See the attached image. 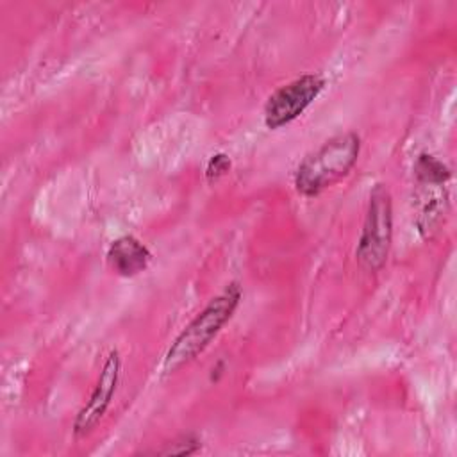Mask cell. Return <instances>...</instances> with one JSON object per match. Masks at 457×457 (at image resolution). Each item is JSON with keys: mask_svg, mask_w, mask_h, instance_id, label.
<instances>
[{"mask_svg": "<svg viewBox=\"0 0 457 457\" xmlns=\"http://www.w3.org/2000/svg\"><path fill=\"white\" fill-rule=\"evenodd\" d=\"M241 296L243 293L239 284L230 282L221 293L209 300V303L180 330V334L170 345L161 364L162 373H175L184 364L198 357L232 318Z\"/></svg>", "mask_w": 457, "mask_h": 457, "instance_id": "obj_1", "label": "cell"}, {"mask_svg": "<svg viewBox=\"0 0 457 457\" xmlns=\"http://www.w3.org/2000/svg\"><path fill=\"white\" fill-rule=\"evenodd\" d=\"M361 152V137L355 132H343L311 152L295 171V187L303 196H318L321 191L341 180L355 166Z\"/></svg>", "mask_w": 457, "mask_h": 457, "instance_id": "obj_2", "label": "cell"}, {"mask_svg": "<svg viewBox=\"0 0 457 457\" xmlns=\"http://www.w3.org/2000/svg\"><path fill=\"white\" fill-rule=\"evenodd\" d=\"M393 241V202L384 184H375L370 193L368 211L357 241L355 257L366 271H378L387 261Z\"/></svg>", "mask_w": 457, "mask_h": 457, "instance_id": "obj_3", "label": "cell"}, {"mask_svg": "<svg viewBox=\"0 0 457 457\" xmlns=\"http://www.w3.org/2000/svg\"><path fill=\"white\" fill-rule=\"evenodd\" d=\"M325 79L320 73L300 75L275 89L264 104V125L277 130L296 120L323 91Z\"/></svg>", "mask_w": 457, "mask_h": 457, "instance_id": "obj_4", "label": "cell"}, {"mask_svg": "<svg viewBox=\"0 0 457 457\" xmlns=\"http://www.w3.org/2000/svg\"><path fill=\"white\" fill-rule=\"evenodd\" d=\"M120 371H121V359H120V353L114 350L105 359L100 370L98 380L95 384V389L91 391L87 402L80 407V411L73 420V434L77 437L87 436L105 416L118 387Z\"/></svg>", "mask_w": 457, "mask_h": 457, "instance_id": "obj_5", "label": "cell"}, {"mask_svg": "<svg viewBox=\"0 0 457 457\" xmlns=\"http://www.w3.org/2000/svg\"><path fill=\"white\" fill-rule=\"evenodd\" d=\"M150 250L134 236L125 234L116 237L107 250L109 266L120 277H134L146 270L150 264Z\"/></svg>", "mask_w": 457, "mask_h": 457, "instance_id": "obj_6", "label": "cell"}, {"mask_svg": "<svg viewBox=\"0 0 457 457\" xmlns=\"http://www.w3.org/2000/svg\"><path fill=\"white\" fill-rule=\"evenodd\" d=\"M414 175L425 186H443L450 180L448 166L430 154H420L414 161Z\"/></svg>", "mask_w": 457, "mask_h": 457, "instance_id": "obj_7", "label": "cell"}, {"mask_svg": "<svg viewBox=\"0 0 457 457\" xmlns=\"http://www.w3.org/2000/svg\"><path fill=\"white\" fill-rule=\"evenodd\" d=\"M202 446L200 439L195 434H182L177 439L166 443L164 448H161L159 455H191L198 452Z\"/></svg>", "mask_w": 457, "mask_h": 457, "instance_id": "obj_8", "label": "cell"}, {"mask_svg": "<svg viewBox=\"0 0 457 457\" xmlns=\"http://www.w3.org/2000/svg\"><path fill=\"white\" fill-rule=\"evenodd\" d=\"M230 170V159L227 154L218 152L214 155H211V159L207 161L205 166V179L207 180H218L220 177H223L227 171Z\"/></svg>", "mask_w": 457, "mask_h": 457, "instance_id": "obj_9", "label": "cell"}]
</instances>
